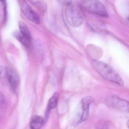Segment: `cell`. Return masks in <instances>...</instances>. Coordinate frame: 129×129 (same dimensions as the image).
I'll list each match as a JSON object with an SVG mask.
<instances>
[{"label": "cell", "mask_w": 129, "mask_h": 129, "mask_svg": "<svg viewBox=\"0 0 129 129\" xmlns=\"http://www.w3.org/2000/svg\"><path fill=\"white\" fill-rule=\"evenodd\" d=\"M92 66L95 71L106 80L120 86L123 81L118 74L110 66L100 61H94Z\"/></svg>", "instance_id": "obj_1"}, {"label": "cell", "mask_w": 129, "mask_h": 129, "mask_svg": "<svg viewBox=\"0 0 129 129\" xmlns=\"http://www.w3.org/2000/svg\"><path fill=\"white\" fill-rule=\"evenodd\" d=\"M65 15L69 24L73 27L80 26L84 21V15L82 8L72 3L66 6Z\"/></svg>", "instance_id": "obj_2"}, {"label": "cell", "mask_w": 129, "mask_h": 129, "mask_svg": "<svg viewBox=\"0 0 129 129\" xmlns=\"http://www.w3.org/2000/svg\"><path fill=\"white\" fill-rule=\"evenodd\" d=\"M81 7L87 12L101 17L108 16L105 6L99 0H82Z\"/></svg>", "instance_id": "obj_3"}, {"label": "cell", "mask_w": 129, "mask_h": 129, "mask_svg": "<svg viewBox=\"0 0 129 129\" xmlns=\"http://www.w3.org/2000/svg\"><path fill=\"white\" fill-rule=\"evenodd\" d=\"M106 104L108 106L123 111L128 112L129 102L128 101L116 95L108 96L106 99Z\"/></svg>", "instance_id": "obj_4"}, {"label": "cell", "mask_w": 129, "mask_h": 129, "mask_svg": "<svg viewBox=\"0 0 129 129\" xmlns=\"http://www.w3.org/2000/svg\"><path fill=\"white\" fill-rule=\"evenodd\" d=\"M18 2L21 10L25 17L31 21L39 24L40 19L37 13L30 7L25 0H18Z\"/></svg>", "instance_id": "obj_5"}, {"label": "cell", "mask_w": 129, "mask_h": 129, "mask_svg": "<svg viewBox=\"0 0 129 129\" xmlns=\"http://www.w3.org/2000/svg\"><path fill=\"white\" fill-rule=\"evenodd\" d=\"M92 97L90 96H86L81 100L82 112L79 123H81L87 120L89 117V109L90 104L93 102Z\"/></svg>", "instance_id": "obj_6"}, {"label": "cell", "mask_w": 129, "mask_h": 129, "mask_svg": "<svg viewBox=\"0 0 129 129\" xmlns=\"http://www.w3.org/2000/svg\"><path fill=\"white\" fill-rule=\"evenodd\" d=\"M6 76L13 90H16L19 85V79L18 75L15 71L10 68L6 69Z\"/></svg>", "instance_id": "obj_7"}, {"label": "cell", "mask_w": 129, "mask_h": 129, "mask_svg": "<svg viewBox=\"0 0 129 129\" xmlns=\"http://www.w3.org/2000/svg\"><path fill=\"white\" fill-rule=\"evenodd\" d=\"M58 97V93L57 92H55L49 100L45 115V121L47 120L48 119L51 110L55 108L57 106Z\"/></svg>", "instance_id": "obj_8"}, {"label": "cell", "mask_w": 129, "mask_h": 129, "mask_svg": "<svg viewBox=\"0 0 129 129\" xmlns=\"http://www.w3.org/2000/svg\"><path fill=\"white\" fill-rule=\"evenodd\" d=\"M45 119L40 115L33 116L31 120L30 126L32 129H39L43 126L45 123Z\"/></svg>", "instance_id": "obj_9"}, {"label": "cell", "mask_w": 129, "mask_h": 129, "mask_svg": "<svg viewBox=\"0 0 129 129\" xmlns=\"http://www.w3.org/2000/svg\"><path fill=\"white\" fill-rule=\"evenodd\" d=\"M15 37L16 39L25 47L30 48L31 46V40H29L24 37L20 32H18L15 34Z\"/></svg>", "instance_id": "obj_10"}, {"label": "cell", "mask_w": 129, "mask_h": 129, "mask_svg": "<svg viewBox=\"0 0 129 129\" xmlns=\"http://www.w3.org/2000/svg\"><path fill=\"white\" fill-rule=\"evenodd\" d=\"M19 27L21 34L26 38L31 40V36L27 25L23 22H20L19 23Z\"/></svg>", "instance_id": "obj_11"}, {"label": "cell", "mask_w": 129, "mask_h": 129, "mask_svg": "<svg viewBox=\"0 0 129 129\" xmlns=\"http://www.w3.org/2000/svg\"><path fill=\"white\" fill-rule=\"evenodd\" d=\"M6 100L4 94L0 91V109L3 110L6 107Z\"/></svg>", "instance_id": "obj_12"}, {"label": "cell", "mask_w": 129, "mask_h": 129, "mask_svg": "<svg viewBox=\"0 0 129 129\" xmlns=\"http://www.w3.org/2000/svg\"><path fill=\"white\" fill-rule=\"evenodd\" d=\"M6 69L2 66H0V78H3L6 76Z\"/></svg>", "instance_id": "obj_13"}, {"label": "cell", "mask_w": 129, "mask_h": 129, "mask_svg": "<svg viewBox=\"0 0 129 129\" xmlns=\"http://www.w3.org/2000/svg\"><path fill=\"white\" fill-rule=\"evenodd\" d=\"M58 1L61 4L64 6H67L72 3V0H58Z\"/></svg>", "instance_id": "obj_14"}, {"label": "cell", "mask_w": 129, "mask_h": 129, "mask_svg": "<svg viewBox=\"0 0 129 129\" xmlns=\"http://www.w3.org/2000/svg\"><path fill=\"white\" fill-rule=\"evenodd\" d=\"M0 1L3 4L4 7V11H6V0H0Z\"/></svg>", "instance_id": "obj_15"}, {"label": "cell", "mask_w": 129, "mask_h": 129, "mask_svg": "<svg viewBox=\"0 0 129 129\" xmlns=\"http://www.w3.org/2000/svg\"><path fill=\"white\" fill-rule=\"evenodd\" d=\"M0 120H1V117H0Z\"/></svg>", "instance_id": "obj_16"}]
</instances>
